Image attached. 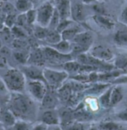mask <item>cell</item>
Returning a JSON list of instances; mask_svg holds the SVG:
<instances>
[{"label":"cell","instance_id":"6da1fadb","mask_svg":"<svg viewBox=\"0 0 127 130\" xmlns=\"http://www.w3.org/2000/svg\"><path fill=\"white\" fill-rule=\"evenodd\" d=\"M9 109L16 115V118L24 120L30 117L33 112V102L30 98L21 92H14L9 102Z\"/></svg>","mask_w":127,"mask_h":130},{"label":"cell","instance_id":"7a4b0ae2","mask_svg":"<svg viewBox=\"0 0 127 130\" xmlns=\"http://www.w3.org/2000/svg\"><path fill=\"white\" fill-rule=\"evenodd\" d=\"M2 78L8 90L12 92H21L26 87V77L20 69H8Z\"/></svg>","mask_w":127,"mask_h":130},{"label":"cell","instance_id":"3957f363","mask_svg":"<svg viewBox=\"0 0 127 130\" xmlns=\"http://www.w3.org/2000/svg\"><path fill=\"white\" fill-rule=\"evenodd\" d=\"M43 75L48 87L51 89H59L64 84L69 75L65 70H56L51 68L43 69Z\"/></svg>","mask_w":127,"mask_h":130},{"label":"cell","instance_id":"277c9868","mask_svg":"<svg viewBox=\"0 0 127 130\" xmlns=\"http://www.w3.org/2000/svg\"><path fill=\"white\" fill-rule=\"evenodd\" d=\"M76 60L79 62V64L83 65H88V66H91L97 68L100 72H106V71H109L113 69H114V67L111 64H109L107 62L101 61L96 58L94 56H92L89 53H85L83 54L78 55Z\"/></svg>","mask_w":127,"mask_h":130},{"label":"cell","instance_id":"5b68a950","mask_svg":"<svg viewBox=\"0 0 127 130\" xmlns=\"http://www.w3.org/2000/svg\"><path fill=\"white\" fill-rule=\"evenodd\" d=\"M54 9L55 7H54L53 5L49 2L42 4L37 9V24H39L42 27H48L51 19L53 16Z\"/></svg>","mask_w":127,"mask_h":130},{"label":"cell","instance_id":"8992f818","mask_svg":"<svg viewBox=\"0 0 127 130\" xmlns=\"http://www.w3.org/2000/svg\"><path fill=\"white\" fill-rule=\"evenodd\" d=\"M29 94L34 100L41 102L48 92V85L45 81L29 80L26 84Z\"/></svg>","mask_w":127,"mask_h":130},{"label":"cell","instance_id":"52a82bcc","mask_svg":"<svg viewBox=\"0 0 127 130\" xmlns=\"http://www.w3.org/2000/svg\"><path fill=\"white\" fill-rule=\"evenodd\" d=\"M46 61H49L54 63H65L73 60V56L72 54H63L50 46L44 47L43 48Z\"/></svg>","mask_w":127,"mask_h":130},{"label":"cell","instance_id":"ba28073f","mask_svg":"<svg viewBox=\"0 0 127 130\" xmlns=\"http://www.w3.org/2000/svg\"><path fill=\"white\" fill-rule=\"evenodd\" d=\"M20 70L24 73L26 78H28V80L42 81L45 82L43 75V69H42L41 67L36 65L24 64Z\"/></svg>","mask_w":127,"mask_h":130},{"label":"cell","instance_id":"9c48e42d","mask_svg":"<svg viewBox=\"0 0 127 130\" xmlns=\"http://www.w3.org/2000/svg\"><path fill=\"white\" fill-rule=\"evenodd\" d=\"M89 50V54L101 61L108 63L114 58V53L111 50L103 45H97Z\"/></svg>","mask_w":127,"mask_h":130},{"label":"cell","instance_id":"30bf717a","mask_svg":"<svg viewBox=\"0 0 127 130\" xmlns=\"http://www.w3.org/2000/svg\"><path fill=\"white\" fill-rule=\"evenodd\" d=\"M45 61H46V58L43 48L35 47L30 53L27 64L41 67Z\"/></svg>","mask_w":127,"mask_h":130},{"label":"cell","instance_id":"8fae6325","mask_svg":"<svg viewBox=\"0 0 127 130\" xmlns=\"http://www.w3.org/2000/svg\"><path fill=\"white\" fill-rule=\"evenodd\" d=\"M41 122L48 126L59 125L60 123V115L54 109H46L42 115Z\"/></svg>","mask_w":127,"mask_h":130},{"label":"cell","instance_id":"7c38bea8","mask_svg":"<svg viewBox=\"0 0 127 130\" xmlns=\"http://www.w3.org/2000/svg\"><path fill=\"white\" fill-rule=\"evenodd\" d=\"M86 16V13L85 10V8L82 3L75 2L72 4L71 9V17L73 21L75 22H82L84 21Z\"/></svg>","mask_w":127,"mask_h":130},{"label":"cell","instance_id":"4fadbf2b","mask_svg":"<svg viewBox=\"0 0 127 130\" xmlns=\"http://www.w3.org/2000/svg\"><path fill=\"white\" fill-rule=\"evenodd\" d=\"M16 115L9 108H0V122L6 127L13 126L17 121Z\"/></svg>","mask_w":127,"mask_h":130},{"label":"cell","instance_id":"5bb4252c","mask_svg":"<svg viewBox=\"0 0 127 130\" xmlns=\"http://www.w3.org/2000/svg\"><path fill=\"white\" fill-rule=\"evenodd\" d=\"M55 8L60 14L61 20L68 19L71 17L72 3L69 0H58Z\"/></svg>","mask_w":127,"mask_h":130},{"label":"cell","instance_id":"9a60e30c","mask_svg":"<svg viewBox=\"0 0 127 130\" xmlns=\"http://www.w3.org/2000/svg\"><path fill=\"white\" fill-rule=\"evenodd\" d=\"M93 20L98 26L106 30H112L115 26L113 19L106 14H95L93 16Z\"/></svg>","mask_w":127,"mask_h":130},{"label":"cell","instance_id":"2e32d148","mask_svg":"<svg viewBox=\"0 0 127 130\" xmlns=\"http://www.w3.org/2000/svg\"><path fill=\"white\" fill-rule=\"evenodd\" d=\"M93 41H94V38L91 32H90L89 31H81L76 35V36L73 39V40L71 42L77 43L91 48Z\"/></svg>","mask_w":127,"mask_h":130},{"label":"cell","instance_id":"e0dca14e","mask_svg":"<svg viewBox=\"0 0 127 130\" xmlns=\"http://www.w3.org/2000/svg\"><path fill=\"white\" fill-rule=\"evenodd\" d=\"M111 85L109 83H103V82H97L92 84L90 87H88L87 89H86L85 92L88 95H101Z\"/></svg>","mask_w":127,"mask_h":130},{"label":"cell","instance_id":"ac0fdd59","mask_svg":"<svg viewBox=\"0 0 127 130\" xmlns=\"http://www.w3.org/2000/svg\"><path fill=\"white\" fill-rule=\"evenodd\" d=\"M41 103L42 107L45 109H54V108L57 105L58 100L52 92L48 91Z\"/></svg>","mask_w":127,"mask_h":130},{"label":"cell","instance_id":"d6986e66","mask_svg":"<svg viewBox=\"0 0 127 130\" xmlns=\"http://www.w3.org/2000/svg\"><path fill=\"white\" fill-rule=\"evenodd\" d=\"M74 24L71 25L69 27H68L67 29H65L64 31L61 32L62 39L63 40L71 42L73 40V39L76 36V35L82 31L80 30V27H79V26Z\"/></svg>","mask_w":127,"mask_h":130},{"label":"cell","instance_id":"ffe728a7","mask_svg":"<svg viewBox=\"0 0 127 130\" xmlns=\"http://www.w3.org/2000/svg\"><path fill=\"white\" fill-rule=\"evenodd\" d=\"M123 98V93L121 88L118 86L112 87L110 95V106L112 107L117 105L121 101Z\"/></svg>","mask_w":127,"mask_h":130},{"label":"cell","instance_id":"44dd1931","mask_svg":"<svg viewBox=\"0 0 127 130\" xmlns=\"http://www.w3.org/2000/svg\"><path fill=\"white\" fill-rule=\"evenodd\" d=\"M62 39V35L56 30H51L48 29L47 36H45L44 41L46 42L48 45H53L60 42Z\"/></svg>","mask_w":127,"mask_h":130},{"label":"cell","instance_id":"7402d4cb","mask_svg":"<svg viewBox=\"0 0 127 130\" xmlns=\"http://www.w3.org/2000/svg\"><path fill=\"white\" fill-rule=\"evenodd\" d=\"M0 39L2 41L3 44H5L7 45L8 44L12 45L15 39V37L11 31V29L5 26V27L0 30Z\"/></svg>","mask_w":127,"mask_h":130},{"label":"cell","instance_id":"603a6c76","mask_svg":"<svg viewBox=\"0 0 127 130\" xmlns=\"http://www.w3.org/2000/svg\"><path fill=\"white\" fill-rule=\"evenodd\" d=\"M114 68L124 73H127V54H118L114 59Z\"/></svg>","mask_w":127,"mask_h":130},{"label":"cell","instance_id":"cb8c5ba5","mask_svg":"<svg viewBox=\"0 0 127 130\" xmlns=\"http://www.w3.org/2000/svg\"><path fill=\"white\" fill-rule=\"evenodd\" d=\"M73 90L69 86V84H64L63 85L58 89V96L61 101L64 102H68L72 97Z\"/></svg>","mask_w":127,"mask_h":130},{"label":"cell","instance_id":"d4e9b609","mask_svg":"<svg viewBox=\"0 0 127 130\" xmlns=\"http://www.w3.org/2000/svg\"><path fill=\"white\" fill-rule=\"evenodd\" d=\"M52 48L56 50V51L60 52L63 54H71L72 52V47L71 42L65 40H61L60 42L56 43L53 45H48Z\"/></svg>","mask_w":127,"mask_h":130},{"label":"cell","instance_id":"484cf974","mask_svg":"<svg viewBox=\"0 0 127 130\" xmlns=\"http://www.w3.org/2000/svg\"><path fill=\"white\" fill-rule=\"evenodd\" d=\"M80 64L77 60H71L63 64V69L65 71L68 73L69 75L78 74L79 71Z\"/></svg>","mask_w":127,"mask_h":130},{"label":"cell","instance_id":"4316f807","mask_svg":"<svg viewBox=\"0 0 127 130\" xmlns=\"http://www.w3.org/2000/svg\"><path fill=\"white\" fill-rule=\"evenodd\" d=\"M48 32V27H42L39 24H35L32 30V32H33V35L34 36V37L37 39L42 41H44L45 36H47Z\"/></svg>","mask_w":127,"mask_h":130},{"label":"cell","instance_id":"83f0119b","mask_svg":"<svg viewBox=\"0 0 127 130\" xmlns=\"http://www.w3.org/2000/svg\"><path fill=\"white\" fill-rule=\"evenodd\" d=\"M29 55L30 53L25 50H16V51L13 53V56L16 61L23 65L28 63Z\"/></svg>","mask_w":127,"mask_h":130},{"label":"cell","instance_id":"f1b7e54d","mask_svg":"<svg viewBox=\"0 0 127 130\" xmlns=\"http://www.w3.org/2000/svg\"><path fill=\"white\" fill-rule=\"evenodd\" d=\"M112 87H109L104 92H103L100 97H99V101L100 105L103 106V108H109L110 106V95H111V92Z\"/></svg>","mask_w":127,"mask_h":130},{"label":"cell","instance_id":"f546056e","mask_svg":"<svg viewBox=\"0 0 127 130\" xmlns=\"http://www.w3.org/2000/svg\"><path fill=\"white\" fill-rule=\"evenodd\" d=\"M15 7L16 10L25 13L32 8V2L31 0H16Z\"/></svg>","mask_w":127,"mask_h":130},{"label":"cell","instance_id":"4dcf8cb0","mask_svg":"<svg viewBox=\"0 0 127 130\" xmlns=\"http://www.w3.org/2000/svg\"><path fill=\"white\" fill-rule=\"evenodd\" d=\"M0 10L6 15L16 13V11L15 5L8 1H0Z\"/></svg>","mask_w":127,"mask_h":130},{"label":"cell","instance_id":"1f68e13d","mask_svg":"<svg viewBox=\"0 0 127 130\" xmlns=\"http://www.w3.org/2000/svg\"><path fill=\"white\" fill-rule=\"evenodd\" d=\"M114 41L120 46L127 47V30H118L115 33Z\"/></svg>","mask_w":127,"mask_h":130},{"label":"cell","instance_id":"d6a6232c","mask_svg":"<svg viewBox=\"0 0 127 130\" xmlns=\"http://www.w3.org/2000/svg\"><path fill=\"white\" fill-rule=\"evenodd\" d=\"M11 31L13 32L15 39H25L28 36L27 30L22 27H19L18 25H15L11 28Z\"/></svg>","mask_w":127,"mask_h":130},{"label":"cell","instance_id":"836d02e7","mask_svg":"<svg viewBox=\"0 0 127 130\" xmlns=\"http://www.w3.org/2000/svg\"><path fill=\"white\" fill-rule=\"evenodd\" d=\"M14 130H31L32 126L30 123L25 120H17L15 124L13 126Z\"/></svg>","mask_w":127,"mask_h":130},{"label":"cell","instance_id":"e575fe53","mask_svg":"<svg viewBox=\"0 0 127 130\" xmlns=\"http://www.w3.org/2000/svg\"><path fill=\"white\" fill-rule=\"evenodd\" d=\"M61 19H60V14L57 11V10L54 9V13H53V16L51 19V21H50V23L48 24V29H51V30H56L58 24L60 23Z\"/></svg>","mask_w":127,"mask_h":130},{"label":"cell","instance_id":"d590c367","mask_svg":"<svg viewBox=\"0 0 127 130\" xmlns=\"http://www.w3.org/2000/svg\"><path fill=\"white\" fill-rule=\"evenodd\" d=\"M120 126L114 122L108 121V122H103L102 123H100L97 129L99 130H118L119 129Z\"/></svg>","mask_w":127,"mask_h":130},{"label":"cell","instance_id":"8d00e7d4","mask_svg":"<svg viewBox=\"0 0 127 130\" xmlns=\"http://www.w3.org/2000/svg\"><path fill=\"white\" fill-rule=\"evenodd\" d=\"M17 16L16 13H12L6 15L5 19V26L8 28H12L16 24V20H17Z\"/></svg>","mask_w":127,"mask_h":130},{"label":"cell","instance_id":"74e56055","mask_svg":"<svg viewBox=\"0 0 127 130\" xmlns=\"http://www.w3.org/2000/svg\"><path fill=\"white\" fill-rule=\"evenodd\" d=\"M27 18V21L29 25H33L37 22V10L34 9H30L27 12L25 13Z\"/></svg>","mask_w":127,"mask_h":130},{"label":"cell","instance_id":"f35d334b","mask_svg":"<svg viewBox=\"0 0 127 130\" xmlns=\"http://www.w3.org/2000/svg\"><path fill=\"white\" fill-rule=\"evenodd\" d=\"M73 24H74V21H71L69 19H63V20H60V23L58 24V26H57V27H56V30L58 32H60L61 33L65 29H67L68 27H69Z\"/></svg>","mask_w":127,"mask_h":130},{"label":"cell","instance_id":"ab89813d","mask_svg":"<svg viewBox=\"0 0 127 130\" xmlns=\"http://www.w3.org/2000/svg\"><path fill=\"white\" fill-rule=\"evenodd\" d=\"M68 130H84V126L81 122L73 121L68 125Z\"/></svg>","mask_w":127,"mask_h":130},{"label":"cell","instance_id":"60d3db41","mask_svg":"<svg viewBox=\"0 0 127 130\" xmlns=\"http://www.w3.org/2000/svg\"><path fill=\"white\" fill-rule=\"evenodd\" d=\"M8 64V56L0 51V69L5 68Z\"/></svg>","mask_w":127,"mask_h":130},{"label":"cell","instance_id":"b9f144b4","mask_svg":"<svg viewBox=\"0 0 127 130\" xmlns=\"http://www.w3.org/2000/svg\"><path fill=\"white\" fill-rule=\"evenodd\" d=\"M116 116H117V118L118 119H120V121L127 122V108L125 109H123V110H122V111H120V112H119L116 115Z\"/></svg>","mask_w":127,"mask_h":130},{"label":"cell","instance_id":"7bdbcfd3","mask_svg":"<svg viewBox=\"0 0 127 130\" xmlns=\"http://www.w3.org/2000/svg\"><path fill=\"white\" fill-rule=\"evenodd\" d=\"M120 20L123 24L127 26V6L123 10L120 16Z\"/></svg>","mask_w":127,"mask_h":130},{"label":"cell","instance_id":"ee69618b","mask_svg":"<svg viewBox=\"0 0 127 130\" xmlns=\"http://www.w3.org/2000/svg\"><path fill=\"white\" fill-rule=\"evenodd\" d=\"M93 10L96 14H105V8L101 5H93Z\"/></svg>","mask_w":127,"mask_h":130},{"label":"cell","instance_id":"f6af8a7d","mask_svg":"<svg viewBox=\"0 0 127 130\" xmlns=\"http://www.w3.org/2000/svg\"><path fill=\"white\" fill-rule=\"evenodd\" d=\"M48 125H46L45 123L41 122L40 123L35 125L34 126H33L31 130H48Z\"/></svg>","mask_w":127,"mask_h":130},{"label":"cell","instance_id":"bcb514c9","mask_svg":"<svg viewBox=\"0 0 127 130\" xmlns=\"http://www.w3.org/2000/svg\"><path fill=\"white\" fill-rule=\"evenodd\" d=\"M7 91H8V89L6 87L5 81H4L2 78L0 77V92H5Z\"/></svg>","mask_w":127,"mask_h":130},{"label":"cell","instance_id":"7dc6e473","mask_svg":"<svg viewBox=\"0 0 127 130\" xmlns=\"http://www.w3.org/2000/svg\"><path fill=\"white\" fill-rule=\"evenodd\" d=\"M48 130H61V129L58 125H55V126H48Z\"/></svg>","mask_w":127,"mask_h":130},{"label":"cell","instance_id":"c3c4849f","mask_svg":"<svg viewBox=\"0 0 127 130\" xmlns=\"http://www.w3.org/2000/svg\"><path fill=\"white\" fill-rule=\"evenodd\" d=\"M5 27V20L0 19V30Z\"/></svg>","mask_w":127,"mask_h":130},{"label":"cell","instance_id":"681fc988","mask_svg":"<svg viewBox=\"0 0 127 130\" xmlns=\"http://www.w3.org/2000/svg\"><path fill=\"white\" fill-rule=\"evenodd\" d=\"M5 129H6V126L2 122H0V130H5Z\"/></svg>","mask_w":127,"mask_h":130},{"label":"cell","instance_id":"f907efd6","mask_svg":"<svg viewBox=\"0 0 127 130\" xmlns=\"http://www.w3.org/2000/svg\"><path fill=\"white\" fill-rule=\"evenodd\" d=\"M94 1H95V0H82V2H84V3H91V2H94Z\"/></svg>","mask_w":127,"mask_h":130},{"label":"cell","instance_id":"816d5d0a","mask_svg":"<svg viewBox=\"0 0 127 130\" xmlns=\"http://www.w3.org/2000/svg\"><path fill=\"white\" fill-rule=\"evenodd\" d=\"M5 130H14V129L13 126H9V127H6Z\"/></svg>","mask_w":127,"mask_h":130},{"label":"cell","instance_id":"f5cc1de1","mask_svg":"<svg viewBox=\"0 0 127 130\" xmlns=\"http://www.w3.org/2000/svg\"><path fill=\"white\" fill-rule=\"evenodd\" d=\"M3 47V43H2V41L1 40V39H0V50L2 49V47Z\"/></svg>","mask_w":127,"mask_h":130},{"label":"cell","instance_id":"db71d44e","mask_svg":"<svg viewBox=\"0 0 127 130\" xmlns=\"http://www.w3.org/2000/svg\"><path fill=\"white\" fill-rule=\"evenodd\" d=\"M118 130H127V129H126V128H123V127H121V126H120L119 129Z\"/></svg>","mask_w":127,"mask_h":130},{"label":"cell","instance_id":"11a10c76","mask_svg":"<svg viewBox=\"0 0 127 130\" xmlns=\"http://www.w3.org/2000/svg\"><path fill=\"white\" fill-rule=\"evenodd\" d=\"M90 130H99L98 129H95V128H92V129H91Z\"/></svg>","mask_w":127,"mask_h":130},{"label":"cell","instance_id":"9f6ffc18","mask_svg":"<svg viewBox=\"0 0 127 130\" xmlns=\"http://www.w3.org/2000/svg\"><path fill=\"white\" fill-rule=\"evenodd\" d=\"M0 1H9V0H0Z\"/></svg>","mask_w":127,"mask_h":130}]
</instances>
